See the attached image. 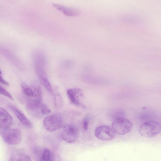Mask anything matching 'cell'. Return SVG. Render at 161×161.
Returning <instances> with one entry per match:
<instances>
[{"instance_id": "e0dca14e", "label": "cell", "mask_w": 161, "mask_h": 161, "mask_svg": "<svg viewBox=\"0 0 161 161\" xmlns=\"http://www.w3.org/2000/svg\"><path fill=\"white\" fill-rule=\"evenodd\" d=\"M0 94L6 97L9 99L14 101V100L11 94L5 89L0 85Z\"/></svg>"}, {"instance_id": "7c38bea8", "label": "cell", "mask_w": 161, "mask_h": 161, "mask_svg": "<svg viewBox=\"0 0 161 161\" xmlns=\"http://www.w3.org/2000/svg\"><path fill=\"white\" fill-rule=\"evenodd\" d=\"M41 99L38 98L29 100L26 103L27 110L31 113H34L39 109L41 105Z\"/></svg>"}, {"instance_id": "2e32d148", "label": "cell", "mask_w": 161, "mask_h": 161, "mask_svg": "<svg viewBox=\"0 0 161 161\" xmlns=\"http://www.w3.org/2000/svg\"><path fill=\"white\" fill-rule=\"evenodd\" d=\"M53 155L50 151L47 148H45L43 151L41 160L51 161L53 160Z\"/></svg>"}, {"instance_id": "30bf717a", "label": "cell", "mask_w": 161, "mask_h": 161, "mask_svg": "<svg viewBox=\"0 0 161 161\" xmlns=\"http://www.w3.org/2000/svg\"><path fill=\"white\" fill-rule=\"evenodd\" d=\"M52 6L54 8L68 16H76L79 15L80 13L79 9L75 8L68 7L55 3H52Z\"/></svg>"}, {"instance_id": "8fae6325", "label": "cell", "mask_w": 161, "mask_h": 161, "mask_svg": "<svg viewBox=\"0 0 161 161\" xmlns=\"http://www.w3.org/2000/svg\"><path fill=\"white\" fill-rule=\"evenodd\" d=\"M8 108L14 113L17 118L24 125L28 128H31L32 125L31 121L19 110L15 107L11 105Z\"/></svg>"}, {"instance_id": "9c48e42d", "label": "cell", "mask_w": 161, "mask_h": 161, "mask_svg": "<svg viewBox=\"0 0 161 161\" xmlns=\"http://www.w3.org/2000/svg\"><path fill=\"white\" fill-rule=\"evenodd\" d=\"M67 93L71 103L76 106L80 104V100L83 96L81 89L77 88L69 89L67 90Z\"/></svg>"}, {"instance_id": "7a4b0ae2", "label": "cell", "mask_w": 161, "mask_h": 161, "mask_svg": "<svg viewBox=\"0 0 161 161\" xmlns=\"http://www.w3.org/2000/svg\"><path fill=\"white\" fill-rule=\"evenodd\" d=\"M161 125L154 121L146 122L141 125L139 128V132L142 136L150 138L154 137L161 131Z\"/></svg>"}, {"instance_id": "ba28073f", "label": "cell", "mask_w": 161, "mask_h": 161, "mask_svg": "<svg viewBox=\"0 0 161 161\" xmlns=\"http://www.w3.org/2000/svg\"><path fill=\"white\" fill-rule=\"evenodd\" d=\"M13 123V119L9 113L4 108L0 107V128H10Z\"/></svg>"}, {"instance_id": "5b68a950", "label": "cell", "mask_w": 161, "mask_h": 161, "mask_svg": "<svg viewBox=\"0 0 161 161\" xmlns=\"http://www.w3.org/2000/svg\"><path fill=\"white\" fill-rule=\"evenodd\" d=\"M60 136L66 142L69 143H74L78 139V130L73 125L66 124L64 126Z\"/></svg>"}, {"instance_id": "d6986e66", "label": "cell", "mask_w": 161, "mask_h": 161, "mask_svg": "<svg viewBox=\"0 0 161 161\" xmlns=\"http://www.w3.org/2000/svg\"><path fill=\"white\" fill-rule=\"evenodd\" d=\"M90 118L89 115H87L85 117L83 120V129L85 130L88 129Z\"/></svg>"}, {"instance_id": "6da1fadb", "label": "cell", "mask_w": 161, "mask_h": 161, "mask_svg": "<svg viewBox=\"0 0 161 161\" xmlns=\"http://www.w3.org/2000/svg\"><path fill=\"white\" fill-rule=\"evenodd\" d=\"M0 135L6 143L12 145L18 144L22 139L21 131L17 128H0Z\"/></svg>"}, {"instance_id": "52a82bcc", "label": "cell", "mask_w": 161, "mask_h": 161, "mask_svg": "<svg viewBox=\"0 0 161 161\" xmlns=\"http://www.w3.org/2000/svg\"><path fill=\"white\" fill-rule=\"evenodd\" d=\"M0 53L12 64L18 68L22 69L21 61L11 51L4 46L0 45Z\"/></svg>"}, {"instance_id": "8992f818", "label": "cell", "mask_w": 161, "mask_h": 161, "mask_svg": "<svg viewBox=\"0 0 161 161\" xmlns=\"http://www.w3.org/2000/svg\"><path fill=\"white\" fill-rule=\"evenodd\" d=\"M94 134L98 139L103 141H109L114 138L115 132L112 128L107 125L97 126L95 130Z\"/></svg>"}, {"instance_id": "4fadbf2b", "label": "cell", "mask_w": 161, "mask_h": 161, "mask_svg": "<svg viewBox=\"0 0 161 161\" xmlns=\"http://www.w3.org/2000/svg\"><path fill=\"white\" fill-rule=\"evenodd\" d=\"M9 160L30 161L31 160L29 156L26 155L22 154H17L11 155L9 158Z\"/></svg>"}, {"instance_id": "9a60e30c", "label": "cell", "mask_w": 161, "mask_h": 161, "mask_svg": "<svg viewBox=\"0 0 161 161\" xmlns=\"http://www.w3.org/2000/svg\"><path fill=\"white\" fill-rule=\"evenodd\" d=\"M40 83L49 92L52 91V86L47 77H39Z\"/></svg>"}, {"instance_id": "277c9868", "label": "cell", "mask_w": 161, "mask_h": 161, "mask_svg": "<svg viewBox=\"0 0 161 161\" xmlns=\"http://www.w3.org/2000/svg\"><path fill=\"white\" fill-rule=\"evenodd\" d=\"M43 124L47 130L52 132L61 127L63 125V120L60 115L53 114L46 117L43 120Z\"/></svg>"}, {"instance_id": "5bb4252c", "label": "cell", "mask_w": 161, "mask_h": 161, "mask_svg": "<svg viewBox=\"0 0 161 161\" xmlns=\"http://www.w3.org/2000/svg\"><path fill=\"white\" fill-rule=\"evenodd\" d=\"M21 87L23 92L29 97L34 96V92L31 88L25 82H22L20 84Z\"/></svg>"}, {"instance_id": "ac0fdd59", "label": "cell", "mask_w": 161, "mask_h": 161, "mask_svg": "<svg viewBox=\"0 0 161 161\" xmlns=\"http://www.w3.org/2000/svg\"><path fill=\"white\" fill-rule=\"evenodd\" d=\"M41 112L42 114H48L51 112V110L45 104H41L40 107Z\"/></svg>"}, {"instance_id": "3957f363", "label": "cell", "mask_w": 161, "mask_h": 161, "mask_svg": "<svg viewBox=\"0 0 161 161\" xmlns=\"http://www.w3.org/2000/svg\"><path fill=\"white\" fill-rule=\"evenodd\" d=\"M111 126L115 133L122 135L130 132L132 129L133 125L129 119L121 117L115 119Z\"/></svg>"}]
</instances>
